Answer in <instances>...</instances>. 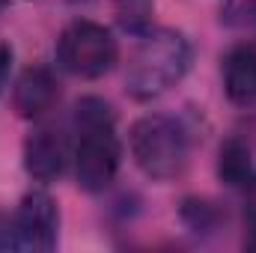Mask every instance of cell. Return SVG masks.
Here are the masks:
<instances>
[{
  "mask_svg": "<svg viewBox=\"0 0 256 253\" xmlns=\"http://www.w3.org/2000/svg\"><path fill=\"white\" fill-rule=\"evenodd\" d=\"M74 179L90 194L104 190L120 173V137L116 114L98 96H84L74 104Z\"/></svg>",
  "mask_w": 256,
  "mask_h": 253,
  "instance_id": "6da1fadb",
  "label": "cell"
},
{
  "mask_svg": "<svg viewBox=\"0 0 256 253\" xmlns=\"http://www.w3.org/2000/svg\"><path fill=\"white\" fill-rule=\"evenodd\" d=\"M191 66V45L179 30H149L128 60L126 90L134 102H152L173 90Z\"/></svg>",
  "mask_w": 256,
  "mask_h": 253,
  "instance_id": "7a4b0ae2",
  "label": "cell"
},
{
  "mask_svg": "<svg viewBox=\"0 0 256 253\" xmlns=\"http://www.w3.org/2000/svg\"><path fill=\"white\" fill-rule=\"evenodd\" d=\"M131 158L140 167V173L152 182H173L185 173L188 158H191V146H188V134L173 116L164 114H149L140 116L131 134Z\"/></svg>",
  "mask_w": 256,
  "mask_h": 253,
  "instance_id": "3957f363",
  "label": "cell"
},
{
  "mask_svg": "<svg viewBox=\"0 0 256 253\" xmlns=\"http://www.w3.org/2000/svg\"><path fill=\"white\" fill-rule=\"evenodd\" d=\"M116 57H120V48L114 33L104 24H96L86 18L66 24L57 39V63L68 74L84 80L104 78L116 66Z\"/></svg>",
  "mask_w": 256,
  "mask_h": 253,
  "instance_id": "277c9868",
  "label": "cell"
},
{
  "mask_svg": "<svg viewBox=\"0 0 256 253\" xmlns=\"http://www.w3.org/2000/svg\"><path fill=\"white\" fill-rule=\"evenodd\" d=\"M15 248L27 253H51L60 238V212L48 190H30L12 218Z\"/></svg>",
  "mask_w": 256,
  "mask_h": 253,
  "instance_id": "5b68a950",
  "label": "cell"
},
{
  "mask_svg": "<svg viewBox=\"0 0 256 253\" xmlns=\"http://www.w3.org/2000/svg\"><path fill=\"white\" fill-rule=\"evenodd\" d=\"M60 102V80L48 66H30L21 72L12 90V108L21 120H42Z\"/></svg>",
  "mask_w": 256,
  "mask_h": 253,
  "instance_id": "8992f818",
  "label": "cell"
},
{
  "mask_svg": "<svg viewBox=\"0 0 256 253\" xmlns=\"http://www.w3.org/2000/svg\"><path fill=\"white\" fill-rule=\"evenodd\" d=\"M68 161V149L60 131L48 126L33 128L24 140V170L36 182H54L60 179Z\"/></svg>",
  "mask_w": 256,
  "mask_h": 253,
  "instance_id": "52a82bcc",
  "label": "cell"
},
{
  "mask_svg": "<svg viewBox=\"0 0 256 253\" xmlns=\"http://www.w3.org/2000/svg\"><path fill=\"white\" fill-rule=\"evenodd\" d=\"M224 92L232 104H256V45H236L224 57Z\"/></svg>",
  "mask_w": 256,
  "mask_h": 253,
  "instance_id": "ba28073f",
  "label": "cell"
},
{
  "mask_svg": "<svg viewBox=\"0 0 256 253\" xmlns=\"http://www.w3.org/2000/svg\"><path fill=\"white\" fill-rule=\"evenodd\" d=\"M218 176L230 188H248L256 182L254 152L242 137H226L218 152Z\"/></svg>",
  "mask_w": 256,
  "mask_h": 253,
  "instance_id": "9c48e42d",
  "label": "cell"
},
{
  "mask_svg": "<svg viewBox=\"0 0 256 253\" xmlns=\"http://www.w3.org/2000/svg\"><path fill=\"white\" fill-rule=\"evenodd\" d=\"M182 220L191 226V230H212L214 224H218V212L208 206V202H202V200H185V206H182Z\"/></svg>",
  "mask_w": 256,
  "mask_h": 253,
  "instance_id": "30bf717a",
  "label": "cell"
},
{
  "mask_svg": "<svg viewBox=\"0 0 256 253\" xmlns=\"http://www.w3.org/2000/svg\"><path fill=\"white\" fill-rule=\"evenodd\" d=\"M9 72H12V48L6 42H0V96L9 84Z\"/></svg>",
  "mask_w": 256,
  "mask_h": 253,
  "instance_id": "8fae6325",
  "label": "cell"
},
{
  "mask_svg": "<svg viewBox=\"0 0 256 253\" xmlns=\"http://www.w3.org/2000/svg\"><path fill=\"white\" fill-rule=\"evenodd\" d=\"M6 248H15V226L6 214H0V250Z\"/></svg>",
  "mask_w": 256,
  "mask_h": 253,
  "instance_id": "7c38bea8",
  "label": "cell"
},
{
  "mask_svg": "<svg viewBox=\"0 0 256 253\" xmlns=\"http://www.w3.org/2000/svg\"><path fill=\"white\" fill-rule=\"evenodd\" d=\"M6 6H9V0H0V12H3V9H6Z\"/></svg>",
  "mask_w": 256,
  "mask_h": 253,
  "instance_id": "4fadbf2b",
  "label": "cell"
},
{
  "mask_svg": "<svg viewBox=\"0 0 256 253\" xmlns=\"http://www.w3.org/2000/svg\"><path fill=\"white\" fill-rule=\"evenodd\" d=\"M72 3H86V0H72Z\"/></svg>",
  "mask_w": 256,
  "mask_h": 253,
  "instance_id": "5bb4252c",
  "label": "cell"
},
{
  "mask_svg": "<svg viewBox=\"0 0 256 253\" xmlns=\"http://www.w3.org/2000/svg\"><path fill=\"white\" fill-rule=\"evenodd\" d=\"M254 226H256V208H254Z\"/></svg>",
  "mask_w": 256,
  "mask_h": 253,
  "instance_id": "9a60e30c",
  "label": "cell"
}]
</instances>
